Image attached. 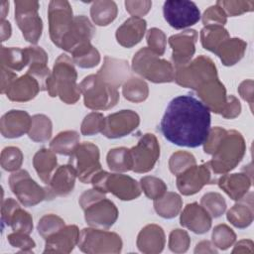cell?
I'll return each mask as SVG.
<instances>
[{"mask_svg": "<svg viewBox=\"0 0 254 254\" xmlns=\"http://www.w3.org/2000/svg\"><path fill=\"white\" fill-rule=\"evenodd\" d=\"M78 86L83 95L84 105L89 109L107 110L118 102V88L105 82L96 73L84 77Z\"/></svg>", "mask_w": 254, "mask_h": 254, "instance_id": "obj_5", "label": "cell"}, {"mask_svg": "<svg viewBox=\"0 0 254 254\" xmlns=\"http://www.w3.org/2000/svg\"><path fill=\"white\" fill-rule=\"evenodd\" d=\"M106 197L105 196V193L104 192H101L99 190H97L96 189H91V190H85L80 196H79V205L81 206L82 209H84L85 207H87L88 205H90L91 203L101 199V198H104Z\"/></svg>", "mask_w": 254, "mask_h": 254, "instance_id": "obj_57", "label": "cell"}, {"mask_svg": "<svg viewBox=\"0 0 254 254\" xmlns=\"http://www.w3.org/2000/svg\"><path fill=\"white\" fill-rule=\"evenodd\" d=\"M238 92L240 96L246 100L250 108L252 110V104H253V80L252 79H246L240 83L238 86Z\"/></svg>", "mask_w": 254, "mask_h": 254, "instance_id": "obj_59", "label": "cell"}, {"mask_svg": "<svg viewBox=\"0 0 254 254\" xmlns=\"http://www.w3.org/2000/svg\"><path fill=\"white\" fill-rule=\"evenodd\" d=\"M245 151L243 136L236 130H226L212 151V159L207 163L213 174L224 175L240 163Z\"/></svg>", "mask_w": 254, "mask_h": 254, "instance_id": "obj_3", "label": "cell"}, {"mask_svg": "<svg viewBox=\"0 0 254 254\" xmlns=\"http://www.w3.org/2000/svg\"><path fill=\"white\" fill-rule=\"evenodd\" d=\"M125 7L126 11L132 15V17H139L142 18V16L146 15L151 7H152V1L149 0H143V1H125Z\"/></svg>", "mask_w": 254, "mask_h": 254, "instance_id": "obj_55", "label": "cell"}, {"mask_svg": "<svg viewBox=\"0 0 254 254\" xmlns=\"http://www.w3.org/2000/svg\"><path fill=\"white\" fill-rule=\"evenodd\" d=\"M9 186L18 200L25 206H34L47 199L46 188L38 185L26 170L13 172L9 178Z\"/></svg>", "mask_w": 254, "mask_h": 254, "instance_id": "obj_12", "label": "cell"}, {"mask_svg": "<svg viewBox=\"0 0 254 254\" xmlns=\"http://www.w3.org/2000/svg\"><path fill=\"white\" fill-rule=\"evenodd\" d=\"M39 91H42V89L38 79L26 72V74L14 80L5 94L12 101L25 102L35 98Z\"/></svg>", "mask_w": 254, "mask_h": 254, "instance_id": "obj_26", "label": "cell"}, {"mask_svg": "<svg viewBox=\"0 0 254 254\" xmlns=\"http://www.w3.org/2000/svg\"><path fill=\"white\" fill-rule=\"evenodd\" d=\"M94 32L95 29L88 18L83 15L75 16L73 19L72 28L63 40L60 49L71 53L78 46L85 43H90Z\"/></svg>", "mask_w": 254, "mask_h": 254, "instance_id": "obj_21", "label": "cell"}, {"mask_svg": "<svg viewBox=\"0 0 254 254\" xmlns=\"http://www.w3.org/2000/svg\"><path fill=\"white\" fill-rule=\"evenodd\" d=\"M32 117L24 110H10L0 120V131L5 138H19L28 133Z\"/></svg>", "mask_w": 254, "mask_h": 254, "instance_id": "obj_24", "label": "cell"}, {"mask_svg": "<svg viewBox=\"0 0 254 254\" xmlns=\"http://www.w3.org/2000/svg\"><path fill=\"white\" fill-rule=\"evenodd\" d=\"M212 217L198 203L192 202L185 206L181 213V225L196 234H203L211 227Z\"/></svg>", "mask_w": 254, "mask_h": 254, "instance_id": "obj_22", "label": "cell"}, {"mask_svg": "<svg viewBox=\"0 0 254 254\" xmlns=\"http://www.w3.org/2000/svg\"><path fill=\"white\" fill-rule=\"evenodd\" d=\"M49 32L52 42L60 48L73 25L72 9L68 1L53 0L49 4Z\"/></svg>", "mask_w": 254, "mask_h": 254, "instance_id": "obj_11", "label": "cell"}, {"mask_svg": "<svg viewBox=\"0 0 254 254\" xmlns=\"http://www.w3.org/2000/svg\"><path fill=\"white\" fill-rule=\"evenodd\" d=\"M160 56L148 47L139 50L132 60V69L142 77L155 82H171L175 80V67L167 60L160 59Z\"/></svg>", "mask_w": 254, "mask_h": 254, "instance_id": "obj_4", "label": "cell"}, {"mask_svg": "<svg viewBox=\"0 0 254 254\" xmlns=\"http://www.w3.org/2000/svg\"><path fill=\"white\" fill-rule=\"evenodd\" d=\"M123 96L132 102H142L149 95L148 84L141 78L130 77L128 78L122 87Z\"/></svg>", "mask_w": 254, "mask_h": 254, "instance_id": "obj_41", "label": "cell"}, {"mask_svg": "<svg viewBox=\"0 0 254 254\" xmlns=\"http://www.w3.org/2000/svg\"><path fill=\"white\" fill-rule=\"evenodd\" d=\"M227 22V16L218 5L210 6L202 15V23L204 26H223Z\"/></svg>", "mask_w": 254, "mask_h": 254, "instance_id": "obj_54", "label": "cell"}, {"mask_svg": "<svg viewBox=\"0 0 254 254\" xmlns=\"http://www.w3.org/2000/svg\"><path fill=\"white\" fill-rule=\"evenodd\" d=\"M73 64L81 68H91L100 62V54L91 43H85L75 48L71 53Z\"/></svg>", "mask_w": 254, "mask_h": 254, "instance_id": "obj_37", "label": "cell"}, {"mask_svg": "<svg viewBox=\"0 0 254 254\" xmlns=\"http://www.w3.org/2000/svg\"><path fill=\"white\" fill-rule=\"evenodd\" d=\"M217 78V70L211 59L198 56L188 64L175 68V81L183 86L197 89L203 83Z\"/></svg>", "mask_w": 254, "mask_h": 254, "instance_id": "obj_7", "label": "cell"}, {"mask_svg": "<svg viewBox=\"0 0 254 254\" xmlns=\"http://www.w3.org/2000/svg\"><path fill=\"white\" fill-rule=\"evenodd\" d=\"M58 160L56 153L51 149L43 148L39 150L33 158V166L39 176V178L48 185L54 171L57 167Z\"/></svg>", "mask_w": 254, "mask_h": 254, "instance_id": "obj_32", "label": "cell"}, {"mask_svg": "<svg viewBox=\"0 0 254 254\" xmlns=\"http://www.w3.org/2000/svg\"><path fill=\"white\" fill-rule=\"evenodd\" d=\"M252 196V192H250L248 195L246 194L227 211L226 217L228 221L235 227L246 228L252 223L254 216Z\"/></svg>", "mask_w": 254, "mask_h": 254, "instance_id": "obj_30", "label": "cell"}, {"mask_svg": "<svg viewBox=\"0 0 254 254\" xmlns=\"http://www.w3.org/2000/svg\"><path fill=\"white\" fill-rule=\"evenodd\" d=\"M190 244V238L186 230L174 229L170 233L169 248L175 253L186 252Z\"/></svg>", "mask_w": 254, "mask_h": 254, "instance_id": "obj_51", "label": "cell"}, {"mask_svg": "<svg viewBox=\"0 0 254 254\" xmlns=\"http://www.w3.org/2000/svg\"><path fill=\"white\" fill-rule=\"evenodd\" d=\"M140 124L139 115L133 110H121L104 117L101 133L109 138L124 137L133 132Z\"/></svg>", "mask_w": 254, "mask_h": 254, "instance_id": "obj_16", "label": "cell"}, {"mask_svg": "<svg viewBox=\"0 0 254 254\" xmlns=\"http://www.w3.org/2000/svg\"><path fill=\"white\" fill-rule=\"evenodd\" d=\"M195 164V158L192 154L186 151H178L171 156L169 161V168L175 176H179Z\"/></svg>", "mask_w": 254, "mask_h": 254, "instance_id": "obj_45", "label": "cell"}, {"mask_svg": "<svg viewBox=\"0 0 254 254\" xmlns=\"http://www.w3.org/2000/svg\"><path fill=\"white\" fill-rule=\"evenodd\" d=\"M17 74L11 69L1 66V93H6L10 85L17 79Z\"/></svg>", "mask_w": 254, "mask_h": 254, "instance_id": "obj_60", "label": "cell"}, {"mask_svg": "<svg viewBox=\"0 0 254 254\" xmlns=\"http://www.w3.org/2000/svg\"><path fill=\"white\" fill-rule=\"evenodd\" d=\"M253 252H254L253 241L248 239L240 240L238 243H236L234 249L232 250V253H253Z\"/></svg>", "mask_w": 254, "mask_h": 254, "instance_id": "obj_61", "label": "cell"}, {"mask_svg": "<svg viewBox=\"0 0 254 254\" xmlns=\"http://www.w3.org/2000/svg\"><path fill=\"white\" fill-rule=\"evenodd\" d=\"M228 38L229 34L223 26H204L200 31V42L202 47L212 53H214Z\"/></svg>", "mask_w": 254, "mask_h": 254, "instance_id": "obj_38", "label": "cell"}, {"mask_svg": "<svg viewBox=\"0 0 254 254\" xmlns=\"http://www.w3.org/2000/svg\"><path fill=\"white\" fill-rule=\"evenodd\" d=\"M90 184L101 192H111L121 200H132L140 196L141 187L138 182L127 175L110 174L99 171L93 176Z\"/></svg>", "mask_w": 254, "mask_h": 254, "instance_id": "obj_6", "label": "cell"}, {"mask_svg": "<svg viewBox=\"0 0 254 254\" xmlns=\"http://www.w3.org/2000/svg\"><path fill=\"white\" fill-rule=\"evenodd\" d=\"M117 5L111 0L94 1L90 7V16L95 25L107 26L117 16Z\"/></svg>", "mask_w": 254, "mask_h": 254, "instance_id": "obj_34", "label": "cell"}, {"mask_svg": "<svg viewBox=\"0 0 254 254\" xmlns=\"http://www.w3.org/2000/svg\"><path fill=\"white\" fill-rule=\"evenodd\" d=\"M216 175L211 171L208 163L193 165L177 176V188L184 195L198 192L205 185L215 184Z\"/></svg>", "mask_w": 254, "mask_h": 254, "instance_id": "obj_15", "label": "cell"}, {"mask_svg": "<svg viewBox=\"0 0 254 254\" xmlns=\"http://www.w3.org/2000/svg\"><path fill=\"white\" fill-rule=\"evenodd\" d=\"M247 48L246 42L239 38H228L214 52L219 57L222 64L230 66L238 63L244 56Z\"/></svg>", "mask_w": 254, "mask_h": 254, "instance_id": "obj_31", "label": "cell"}, {"mask_svg": "<svg viewBox=\"0 0 254 254\" xmlns=\"http://www.w3.org/2000/svg\"><path fill=\"white\" fill-rule=\"evenodd\" d=\"M218 5L226 16H238L245 12L253 11L254 9V1H239V0H218L215 3Z\"/></svg>", "mask_w": 254, "mask_h": 254, "instance_id": "obj_49", "label": "cell"}, {"mask_svg": "<svg viewBox=\"0 0 254 254\" xmlns=\"http://www.w3.org/2000/svg\"><path fill=\"white\" fill-rule=\"evenodd\" d=\"M77 246L82 252L89 254L119 253L122 249V240L115 232L90 227L80 231Z\"/></svg>", "mask_w": 254, "mask_h": 254, "instance_id": "obj_8", "label": "cell"}, {"mask_svg": "<svg viewBox=\"0 0 254 254\" xmlns=\"http://www.w3.org/2000/svg\"><path fill=\"white\" fill-rule=\"evenodd\" d=\"M20 205L19 203L11 198V197H8L6 198L5 200H2V205H1V220H2V223L3 224H6V225H9V221H10V218L13 214V212L15 211L16 208H18Z\"/></svg>", "mask_w": 254, "mask_h": 254, "instance_id": "obj_58", "label": "cell"}, {"mask_svg": "<svg viewBox=\"0 0 254 254\" xmlns=\"http://www.w3.org/2000/svg\"><path fill=\"white\" fill-rule=\"evenodd\" d=\"M240 112L241 104L239 100L233 95H228L227 104L220 115H222V117H224L225 119H233L237 117L240 114Z\"/></svg>", "mask_w": 254, "mask_h": 254, "instance_id": "obj_56", "label": "cell"}, {"mask_svg": "<svg viewBox=\"0 0 254 254\" xmlns=\"http://www.w3.org/2000/svg\"><path fill=\"white\" fill-rule=\"evenodd\" d=\"M183 207V200L181 196L172 191H166L159 198L154 199V208L158 215L163 218L176 217Z\"/></svg>", "mask_w": 254, "mask_h": 254, "instance_id": "obj_33", "label": "cell"}, {"mask_svg": "<svg viewBox=\"0 0 254 254\" xmlns=\"http://www.w3.org/2000/svg\"><path fill=\"white\" fill-rule=\"evenodd\" d=\"M103 122H104V116L102 113L91 112L84 117L81 123L80 132L82 135H85V136L97 134L102 131Z\"/></svg>", "mask_w": 254, "mask_h": 254, "instance_id": "obj_50", "label": "cell"}, {"mask_svg": "<svg viewBox=\"0 0 254 254\" xmlns=\"http://www.w3.org/2000/svg\"><path fill=\"white\" fill-rule=\"evenodd\" d=\"M106 161L109 169L113 172H128L133 167L130 150L124 147L111 149L107 154Z\"/></svg>", "mask_w": 254, "mask_h": 254, "instance_id": "obj_40", "label": "cell"}, {"mask_svg": "<svg viewBox=\"0 0 254 254\" xmlns=\"http://www.w3.org/2000/svg\"><path fill=\"white\" fill-rule=\"evenodd\" d=\"M208 108L192 95L173 98L161 120V131L171 143L189 148L203 145L210 130Z\"/></svg>", "mask_w": 254, "mask_h": 254, "instance_id": "obj_1", "label": "cell"}, {"mask_svg": "<svg viewBox=\"0 0 254 254\" xmlns=\"http://www.w3.org/2000/svg\"><path fill=\"white\" fill-rule=\"evenodd\" d=\"M15 20L23 37L31 44H37L42 36L43 22L38 10L40 4L37 1H15Z\"/></svg>", "mask_w": 254, "mask_h": 254, "instance_id": "obj_9", "label": "cell"}, {"mask_svg": "<svg viewBox=\"0 0 254 254\" xmlns=\"http://www.w3.org/2000/svg\"><path fill=\"white\" fill-rule=\"evenodd\" d=\"M0 27H1V41L4 42L10 38L12 33V28L10 23L6 20H1Z\"/></svg>", "mask_w": 254, "mask_h": 254, "instance_id": "obj_63", "label": "cell"}, {"mask_svg": "<svg viewBox=\"0 0 254 254\" xmlns=\"http://www.w3.org/2000/svg\"><path fill=\"white\" fill-rule=\"evenodd\" d=\"M216 183L231 199L238 201L247 194L252 185V178L246 173L224 174Z\"/></svg>", "mask_w": 254, "mask_h": 254, "instance_id": "obj_25", "label": "cell"}, {"mask_svg": "<svg viewBox=\"0 0 254 254\" xmlns=\"http://www.w3.org/2000/svg\"><path fill=\"white\" fill-rule=\"evenodd\" d=\"M148 48L159 56L164 55L166 50V35L158 28H152L147 32Z\"/></svg>", "mask_w": 254, "mask_h": 254, "instance_id": "obj_52", "label": "cell"}, {"mask_svg": "<svg viewBox=\"0 0 254 254\" xmlns=\"http://www.w3.org/2000/svg\"><path fill=\"white\" fill-rule=\"evenodd\" d=\"M76 79L77 73L71 58L64 54L61 55L55 62L52 74L47 82L49 95L59 96L66 104H74L81 94Z\"/></svg>", "mask_w": 254, "mask_h": 254, "instance_id": "obj_2", "label": "cell"}, {"mask_svg": "<svg viewBox=\"0 0 254 254\" xmlns=\"http://www.w3.org/2000/svg\"><path fill=\"white\" fill-rule=\"evenodd\" d=\"M83 210L86 223L94 228L108 229L118 218L116 205L106 197L91 203Z\"/></svg>", "mask_w": 254, "mask_h": 254, "instance_id": "obj_17", "label": "cell"}, {"mask_svg": "<svg viewBox=\"0 0 254 254\" xmlns=\"http://www.w3.org/2000/svg\"><path fill=\"white\" fill-rule=\"evenodd\" d=\"M0 7H1V20H5V17L7 15V13L9 12V2L1 1Z\"/></svg>", "mask_w": 254, "mask_h": 254, "instance_id": "obj_64", "label": "cell"}, {"mask_svg": "<svg viewBox=\"0 0 254 254\" xmlns=\"http://www.w3.org/2000/svg\"><path fill=\"white\" fill-rule=\"evenodd\" d=\"M216 249L214 248V245L207 240L200 241L196 244L194 253H216Z\"/></svg>", "mask_w": 254, "mask_h": 254, "instance_id": "obj_62", "label": "cell"}, {"mask_svg": "<svg viewBox=\"0 0 254 254\" xmlns=\"http://www.w3.org/2000/svg\"><path fill=\"white\" fill-rule=\"evenodd\" d=\"M165 232L157 224L146 225L138 234L137 247L146 254H157L163 251L165 246Z\"/></svg>", "mask_w": 254, "mask_h": 254, "instance_id": "obj_27", "label": "cell"}, {"mask_svg": "<svg viewBox=\"0 0 254 254\" xmlns=\"http://www.w3.org/2000/svg\"><path fill=\"white\" fill-rule=\"evenodd\" d=\"M23 159V153L19 148L14 146L6 147L1 152V167L8 172H16L21 168Z\"/></svg>", "mask_w": 254, "mask_h": 254, "instance_id": "obj_43", "label": "cell"}, {"mask_svg": "<svg viewBox=\"0 0 254 254\" xmlns=\"http://www.w3.org/2000/svg\"><path fill=\"white\" fill-rule=\"evenodd\" d=\"M79 134L73 130L63 131L59 133L50 143V148L60 155L71 156L79 145Z\"/></svg>", "mask_w": 254, "mask_h": 254, "instance_id": "obj_35", "label": "cell"}, {"mask_svg": "<svg viewBox=\"0 0 254 254\" xmlns=\"http://www.w3.org/2000/svg\"><path fill=\"white\" fill-rule=\"evenodd\" d=\"M196 92L200 101L209 111L217 114L222 113L227 104L228 95H226V89L218 77L200 85L196 89Z\"/></svg>", "mask_w": 254, "mask_h": 254, "instance_id": "obj_19", "label": "cell"}, {"mask_svg": "<svg viewBox=\"0 0 254 254\" xmlns=\"http://www.w3.org/2000/svg\"><path fill=\"white\" fill-rule=\"evenodd\" d=\"M200 205L211 217L221 216L226 209V201L218 192H207L200 199Z\"/></svg>", "mask_w": 254, "mask_h": 254, "instance_id": "obj_42", "label": "cell"}, {"mask_svg": "<svg viewBox=\"0 0 254 254\" xmlns=\"http://www.w3.org/2000/svg\"><path fill=\"white\" fill-rule=\"evenodd\" d=\"M197 33L195 30H186L169 38V45L173 50L172 60L176 67L188 64L195 52Z\"/></svg>", "mask_w": 254, "mask_h": 254, "instance_id": "obj_18", "label": "cell"}, {"mask_svg": "<svg viewBox=\"0 0 254 254\" xmlns=\"http://www.w3.org/2000/svg\"><path fill=\"white\" fill-rule=\"evenodd\" d=\"M146 21L143 18L130 17L116 30L117 42L125 48L137 45L146 32Z\"/></svg>", "mask_w": 254, "mask_h": 254, "instance_id": "obj_28", "label": "cell"}, {"mask_svg": "<svg viewBox=\"0 0 254 254\" xmlns=\"http://www.w3.org/2000/svg\"><path fill=\"white\" fill-rule=\"evenodd\" d=\"M76 177V171L70 164L60 166L46 187L47 199L68 194L73 190Z\"/></svg>", "mask_w": 254, "mask_h": 254, "instance_id": "obj_20", "label": "cell"}, {"mask_svg": "<svg viewBox=\"0 0 254 254\" xmlns=\"http://www.w3.org/2000/svg\"><path fill=\"white\" fill-rule=\"evenodd\" d=\"M53 124L51 119L44 114L32 116V123L28 136L35 142H45L52 137Z\"/></svg>", "mask_w": 254, "mask_h": 254, "instance_id": "obj_39", "label": "cell"}, {"mask_svg": "<svg viewBox=\"0 0 254 254\" xmlns=\"http://www.w3.org/2000/svg\"><path fill=\"white\" fill-rule=\"evenodd\" d=\"M96 74L108 84L118 88L125 80H127L129 65L124 60L105 57L104 63Z\"/></svg>", "mask_w": 254, "mask_h": 254, "instance_id": "obj_29", "label": "cell"}, {"mask_svg": "<svg viewBox=\"0 0 254 254\" xmlns=\"http://www.w3.org/2000/svg\"><path fill=\"white\" fill-rule=\"evenodd\" d=\"M99 158L98 147L90 142H83L69 156L68 164L75 169L76 176L81 183L90 184L93 176L101 171Z\"/></svg>", "mask_w": 254, "mask_h": 254, "instance_id": "obj_10", "label": "cell"}, {"mask_svg": "<svg viewBox=\"0 0 254 254\" xmlns=\"http://www.w3.org/2000/svg\"><path fill=\"white\" fill-rule=\"evenodd\" d=\"M163 13L168 24L177 30L193 26L200 19V11L195 3L188 0L166 1Z\"/></svg>", "mask_w": 254, "mask_h": 254, "instance_id": "obj_13", "label": "cell"}, {"mask_svg": "<svg viewBox=\"0 0 254 254\" xmlns=\"http://www.w3.org/2000/svg\"><path fill=\"white\" fill-rule=\"evenodd\" d=\"M211 238L212 244L215 247L221 250H225L232 246V244L235 242L236 234L226 224H218L214 227L211 234Z\"/></svg>", "mask_w": 254, "mask_h": 254, "instance_id": "obj_44", "label": "cell"}, {"mask_svg": "<svg viewBox=\"0 0 254 254\" xmlns=\"http://www.w3.org/2000/svg\"><path fill=\"white\" fill-rule=\"evenodd\" d=\"M130 150L132 158V171L135 173H147L151 171L160 156V145L157 137L152 133H146Z\"/></svg>", "mask_w": 254, "mask_h": 254, "instance_id": "obj_14", "label": "cell"}, {"mask_svg": "<svg viewBox=\"0 0 254 254\" xmlns=\"http://www.w3.org/2000/svg\"><path fill=\"white\" fill-rule=\"evenodd\" d=\"M9 225L12 227V230L14 232H22L26 234H30L33 230V218L32 215L22 209L20 206L15 209L13 212Z\"/></svg>", "mask_w": 254, "mask_h": 254, "instance_id": "obj_47", "label": "cell"}, {"mask_svg": "<svg viewBox=\"0 0 254 254\" xmlns=\"http://www.w3.org/2000/svg\"><path fill=\"white\" fill-rule=\"evenodd\" d=\"M8 242L11 246L19 248L20 252L31 253L32 249L36 247L35 241L29 236V234L22 232H13L7 236Z\"/></svg>", "mask_w": 254, "mask_h": 254, "instance_id": "obj_53", "label": "cell"}, {"mask_svg": "<svg viewBox=\"0 0 254 254\" xmlns=\"http://www.w3.org/2000/svg\"><path fill=\"white\" fill-rule=\"evenodd\" d=\"M79 230L76 225H66L46 239L44 253H69L77 245Z\"/></svg>", "mask_w": 254, "mask_h": 254, "instance_id": "obj_23", "label": "cell"}, {"mask_svg": "<svg viewBox=\"0 0 254 254\" xmlns=\"http://www.w3.org/2000/svg\"><path fill=\"white\" fill-rule=\"evenodd\" d=\"M141 190L150 199H156L167 191V185L159 178L146 176L140 180Z\"/></svg>", "mask_w": 254, "mask_h": 254, "instance_id": "obj_46", "label": "cell"}, {"mask_svg": "<svg viewBox=\"0 0 254 254\" xmlns=\"http://www.w3.org/2000/svg\"><path fill=\"white\" fill-rule=\"evenodd\" d=\"M29 61L26 49L1 47V66L20 71L29 64Z\"/></svg>", "mask_w": 254, "mask_h": 254, "instance_id": "obj_36", "label": "cell"}, {"mask_svg": "<svg viewBox=\"0 0 254 254\" xmlns=\"http://www.w3.org/2000/svg\"><path fill=\"white\" fill-rule=\"evenodd\" d=\"M65 226L64 221L56 214H46L44 215L38 223V232L44 238L47 239L48 237L52 236L63 227Z\"/></svg>", "mask_w": 254, "mask_h": 254, "instance_id": "obj_48", "label": "cell"}]
</instances>
